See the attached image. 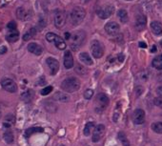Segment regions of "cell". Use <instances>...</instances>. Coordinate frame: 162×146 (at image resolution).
<instances>
[{"label": "cell", "instance_id": "6da1fadb", "mask_svg": "<svg viewBox=\"0 0 162 146\" xmlns=\"http://www.w3.org/2000/svg\"><path fill=\"white\" fill-rule=\"evenodd\" d=\"M61 88L67 93H74L80 88V81L76 77H70L64 79L61 83Z\"/></svg>", "mask_w": 162, "mask_h": 146}, {"label": "cell", "instance_id": "7a4b0ae2", "mask_svg": "<svg viewBox=\"0 0 162 146\" xmlns=\"http://www.w3.org/2000/svg\"><path fill=\"white\" fill-rule=\"evenodd\" d=\"M71 47L73 50H78L84 43L86 39V33L83 31L75 32L71 34Z\"/></svg>", "mask_w": 162, "mask_h": 146}, {"label": "cell", "instance_id": "3957f363", "mask_svg": "<svg viewBox=\"0 0 162 146\" xmlns=\"http://www.w3.org/2000/svg\"><path fill=\"white\" fill-rule=\"evenodd\" d=\"M85 15H86V12L84 9H82L81 7L74 8L73 11L71 12V14H70L71 24H74L75 26L79 25L84 20Z\"/></svg>", "mask_w": 162, "mask_h": 146}, {"label": "cell", "instance_id": "277c9868", "mask_svg": "<svg viewBox=\"0 0 162 146\" xmlns=\"http://www.w3.org/2000/svg\"><path fill=\"white\" fill-rule=\"evenodd\" d=\"M46 39L49 42L55 43L56 48L59 50H65V48H66V43L64 42V40L60 38V36H58L57 34L53 33H48L46 34Z\"/></svg>", "mask_w": 162, "mask_h": 146}, {"label": "cell", "instance_id": "5b68a950", "mask_svg": "<svg viewBox=\"0 0 162 146\" xmlns=\"http://www.w3.org/2000/svg\"><path fill=\"white\" fill-rule=\"evenodd\" d=\"M91 51L94 58H100L104 54V46L98 40H93L91 42Z\"/></svg>", "mask_w": 162, "mask_h": 146}, {"label": "cell", "instance_id": "8992f818", "mask_svg": "<svg viewBox=\"0 0 162 146\" xmlns=\"http://www.w3.org/2000/svg\"><path fill=\"white\" fill-rule=\"evenodd\" d=\"M53 20H55V26L57 29H61L62 27H64V25L66 24V13H65V12L62 10H56Z\"/></svg>", "mask_w": 162, "mask_h": 146}, {"label": "cell", "instance_id": "52a82bcc", "mask_svg": "<svg viewBox=\"0 0 162 146\" xmlns=\"http://www.w3.org/2000/svg\"><path fill=\"white\" fill-rule=\"evenodd\" d=\"M96 13L98 17H100L101 19H107L115 13V7L113 5H107L103 8L98 9Z\"/></svg>", "mask_w": 162, "mask_h": 146}, {"label": "cell", "instance_id": "ba28073f", "mask_svg": "<svg viewBox=\"0 0 162 146\" xmlns=\"http://www.w3.org/2000/svg\"><path fill=\"white\" fill-rule=\"evenodd\" d=\"M1 86L4 90H6L7 92L9 93H15L17 91V85L16 83L9 78H2L1 80Z\"/></svg>", "mask_w": 162, "mask_h": 146}, {"label": "cell", "instance_id": "9c48e42d", "mask_svg": "<svg viewBox=\"0 0 162 146\" xmlns=\"http://www.w3.org/2000/svg\"><path fill=\"white\" fill-rule=\"evenodd\" d=\"M46 63L50 68V72L52 76H56L57 74V72L59 70V62L52 58H48L46 59Z\"/></svg>", "mask_w": 162, "mask_h": 146}, {"label": "cell", "instance_id": "30bf717a", "mask_svg": "<svg viewBox=\"0 0 162 146\" xmlns=\"http://www.w3.org/2000/svg\"><path fill=\"white\" fill-rule=\"evenodd\" d=\"M104 133H105V126L103 124H98L96 127H95L93 138H92L93 142L99 141L102 138V137L104 136Z\"/></svg>", "mask_w": 162, "mask_h": 146}, {"label": "cell", "instance_id": "8fae6325", "mask_svg": "<svg viewBox=\"0 0 162 146\" xmlns=\"http://www.w3.org/2000/svg\"><path fill=\"white\" fill-rule=\"evenodd\" d=\"M119 25L116 22H108L105 25V31L108 34L110 35H116L119 33Z\"/></svg>", "mask_w": 162, "mask_h": 146}, {"label": "cell", "instance_id": "7c38bea8", "mask_svg": "<svg viewBox=\"0 0 162 146\" xmlns=\"http://www.w3.org/2000/svg\"><path fill=\"white\" fill-rule=\"evenodd\" d=\"M133 120L135 124H143L145 121V112L142 109H136L133 115Z\"/></svg>", "mask_w": 162, "mask_h": 146}, {"label": "cell", "instance_id": "4fadbf2b", "mask_svg": "<svg viewBox=\"0 0 162 146\" xmlns=\"http://www.w3.org/2000/svg\"><path fill=\"white\" fill-rule=\"evenodd\" d=\"M96 104L101 109H105L109 104V98L104 93H99L96 96Z\"/></svg>", "mask_w": 162, "mask_h": 146}, {"label": "cell", "instance_id": "5bb4252c", "mask_svg": "<svg viewBox=\"0 0 162 146\" xmlns=\"http://www.w3.org/2000/svg\"><path fill=\"white\" fill-rule=\"evenodd\" d=\"M147 24V18L144 14H139L135 18V28L138 31H142L145 29Z\"/></svg>", "mask_w": 162, "mask_h": 146}, {"label": "cell", "instance_id": "9a60e30c", "mask_svg": "<svg viewBox=\"0 0 162 146\" xmlns=\"http://www.w3.org/2000/svg\"><path fill=\"white\" fill-rule=\"evenodd\" d=\"M64 67L66 69H71L74 67V58L70 51H66L64 53Z\"/></svg>", "mask_w": 162, "mask_h": 146}, {"label": "cell", "instance_id": "2e32d148", "mask_svg": "<svg viewBox=\"0 0 162 146\" xmlns=\"http://www.w3.org/2000/svg\"><path fill=\"white\" fill-rule=\"evenodd\" d=\"M31 15L32 14L29 13V12L25 8H23V7H20V8H18L16 10V16H17V18L20 19V20H22V21L28 20L29 18L31 17Z\"/></svg>", "mask_w": 162, "mask_h": 146}, {"label": "cell", "instance_id": "e0dca14e", "mask_svg": "<svg viewBox=\"0 0 162 146\" xmlns=\"http://www.w3.org/2000/svg\"><path fill=\"white\" fill-rule=\"evenodd\" d=\"M6 39L10 43H14L19 39V33L16 29L15 30H9V33L6 35Z\"/></svg>", "mask_w": 162, "mask_h": 146}, {"label": "cell", "instance_id": "ac0fdd59", "mask_svg": "<svg viewBox=\"0 0 162 146\" xmlns=\"http://www.w3.org/2000/svg\"><path fill=\"white\" fill-rule=\"evenodd\" d=\"M28 51L31 52L32 53L35 54V56H40L43 52V49L41 46H39L37 43H30L28 45Z\"/></svg>", "mask_w": 162, "mask_h": 146}, {"label": "cell", "instance_id": "d6986e66", "mask_svg": "<svg viewBox=\"0 0 162 146\" xmlns=\"http://www.w3.org/2000/svg\"><path fill=\"white\" fill-rule=\"evenodd\" d=\"M79 59L81 60V62H83L85 65H88V66H91L94 63L92 58L90 57V54L88 53H81L79 54Z\"/></svg>", "mask_w": 162, "mask_h": 146}, {"label": "cell", "instance_id": "ffe728a7", "mask_svg": "<svg viewBox=\"0 0 162 146\" xmlns=\"http://www.w3.org/2000/svg\"><path fill=\"white\" fill-rule=\"evenodd\" d=\"M151 29L152 32L155 35H160L162 34V24L158 21H154L151 23Z\"/></svg>", "mask_w": 162, "mask_h": 146}, {"label": "cell", "instance_id": "44dd1931", "mask_svg": "<svg viewBox=\"0 0 162 146\" xmlns=\"http://www.w3.org/2000/svg\"><path fill=\"white\" fill-rule=\"evenodd\" d=\"M53 99L55 100H57V101H60V102H68L70 100V97L63 93V92H57L53 95Z\"/></svg>", "mask_w": 162, "mask_h": 146}, {"label": "cell", "instance_id": "7402d4cb", "mask_svg": "<svg viewBox=\"0 0 162 146\" xmlns=\"http://www.w3.org/2000/svg\"><path fill=\"white\" fill-rule=\"evenodd\" d=\"M33 97H34V92H33V91L32 90H28V91H26L25 93L22 94L21 98L25 102H30L33 98Z\"/></svg>", "mask_w": 162, "mask_h": 146}, {"label": "cell", "instance_id": "603a6c76", "mask_svg": "<svg viewBox=\"0 0 162 146\" xmlns=\"http://www.w3.org/2000/svg\"><path fill=\"white\" fill-rule=\"evenodd\" d=\"M44 129L41 128V127H32V128H28L25 132V137L26 138H29L31 137L32 134L34 133H40V132H43Z\"/></svg>", "mask_w": 162, "mask_h": 146}, {"label": "cell", "instance_id": "cb8c5ba5", "mask_svg": "<svg viewBox=\"0 0 162 146\" xmlns=\"http://www.w3.org/2000/svg\"><path fill=\"white\" fill-rule=\"evenodd\" d=\"M75 70H76V72L77 73V74L80 75V76H86V75H88V73H89V70L85 66H83V65H81L79 63H77L76 65Z\"/></svg>", "mask_w": 162, "mask_h": 146}, {"label": "cell", "instance_id": "d4e9b609", "mask_svg": "<svg viewBox=\"0 0 162 146\" xmlns=\"http://www.w3.org/2000/svg\"><path fill=\"white\" fill-rule=\"evenodd\" d=\"M152 65L154 68L157 69V70H162V54L160 56H157L156 58H154Z\"/></svg>", "mask_w": 162, "mask_h": 146}, {"label": "cell", "instance_id": "484cf974", "mask_svg": "<svg viewBox=\"0 0 162 146\" xmlns=\"http://www.w3.org/2000/svg\"><path fill=\"white\" fill-rule=\"evenodd\" d=\"M117 15H118V17H119V19H120V21L122 22V23H126L128 21V13H127V12H126L125 10H123V9H121V10H119L118 12H117Z\"/></svg>", "mask_w": 162, "mask_h": 146}, {"label": "cell", "instance_id": "4316f807", "mask_svg": "<svg viewBox=\"0 0 162 146\" xmlns=\"http://www.w3.org/2000/svg\"><path fill=\"white\" fill-rule=\"evenodd\" d=\"M35 33H37V30H35V28H32L29 30V32H27L24 35H23V40L24 41H28L30 40L31 38H32L33 36L35 35Z\"/></svg>", "mask_w": 162, "mask_h": 146}, {"label": "cell", "instance_id": "83f0119b", "mask_svg": "<svg viewBox=\"0 0 162 146\" xmlns=\"http://www.w3.org/2000/svg\"><path fill=\"white\" fill-rule=\"evenodd\" d=\"M118 138H119L120 142L122 143V146H130L131 145L129 139L127 138V137L125 136V134L123 132H119L118 133Z\"/></svg>", "mask_w": 162, "mask_h": 146}, {"label": "cell", "instance_id": "f1b7e54d", "mask_svg": "<svg viewBox=\"0 0 162 146\" xmlns=\"http://www.w3.org/2000/svg\"><path fill=\"white\" fill-rule=\"evenodd\" d=\"M93 129H95V124L93 122H88L86 125H85V128H84V135L86 137L90 136L93 131Z\"/></svg>", "mask_w": 162, "mask_h": 146}, {"label": "cell", "instance_id": "f546056e", "mask_svg": "<svg viewBox=\"0 0 162 146\" xmlns=\"http://www.w3.org/2000/svg\"><path fill=\"white\" fill-rule=\"evenodd\" d=\"M152 129L157 134H162V122H155L152 124Z\"/></svg>", "mask_w": 162, "mask_h": 146}, {"label": "cell", "instance_id": "4dcf8cb0", "mask_svg": "<svg viewBox=\"0 0 162 146\" xmlns=\"http://www.w3.org/2000/svg\"><path fill=\"white\" fill-rule=\"evenodd\" d=\"M3 138L4 140L7 142V143H12L13 141V134L11 132V131H7L4 133V136H3Z\"/></svg>", "mask_w": 162, "mask_h": 146}, {"label": "cell", "instance_id": "1f68e13d", "mask_svg": "<svg viewBox=\"0 0 162 146\" xmlns=\"http://www.w3.org/2000/svg\"><path fill=\"white\" fill-rule=\"evenodd\" d=\"M94 96V90L92 89H87L84 93V98L86 99H91Z\"/></svg>", "mask_w": 162, "mask_h": 146}, {"label": "cell", "instance_id": "d6a6232c", "mask_svg": "<svg viewBox=\"0 0 162 146\" xmlns=\"http://www.w3.org/2000/svg\"><path fill=\"white\" fill-rule=\"evenodd\" d=\"M52 91V86H48V87H46V88H44L42 91H41V95L42 96H47V95H49L51 92Z\"/></svg>", "mask_w": 162, "mask_h": 146}, {"label": "cell", "instance_id": "836d02e7", "mask_svg": "<svg viewBox=\"0 0 162 146\" xmlns=\"http://www.w3.org/2000/svg\"><path fill=\"white\" fill-rule=\"evenodd\" d=\"M155 104L160 108H162V98H156L155 99Z\"/></svg>", "mask_w": 162, "mask_h": 146}, {"label": "cell", "instance_id": "e575fe53", "mask_svg": "<svg viewBox=\"0 0 162 146\" xmlns=\"http://www.w3.org/2000/svg\"><path fill=\"white\" fill-rule=\"evenodd\" d=\"M7 28H8L9 30H15V29H16V24H15V22H13V21L10 22V23L7 25Z\"/></svg>", "mask_w": 162, "mask_h": 146}, {"label": "cell", "instance_id": "d590c367", "mask_svg": "<svg viewBox=\"0 0 162 146\" xmlns=\"http://www.w3.org/2000/svg\"><path fill=\"white\" fill-rule=\"evenodd\" d=\"M7 52V48L5 46H0V54H3Z\"/></svg>", "mask_w": 162, "mask_h": 146}, {"label": "cell", "instance_id": "8d00e7d4", "mask_svg": "<svg viewBox=\"0 0 162 146\" xmlns=\"http://www.w3.org/2000/svg\"><path fill=\"white\" fill-rule=\"evenodd\" d=\"M156 93L160 98H162V86H160L156 89Z\"/></svg>", "mask_w": 162, "mask_h": 146}, {"label": "cell", "instance_id": "74e56055", "mask_svg": "<svg viewBox=\"0 0 162 146\" xmlns=\"http://www.w3.org/2000/svg\"><path fill=\"white\" fill-rule=\"evenodd\" d=\"M139 47H141V48H147V45L144 43V42H139Z\"/></svg>", "mask_w": 162, "mask_h": 146}, {"label": "cell", "instance_id": "f35d334b", "mask_svg": "<svg viewBox=\"0 0 162 146\" xmlns=\"http://www.w3.org/2000/svg\"><path fill=\"white\" fill-rule=\"evenodd\" d=\"M65 36H66V39L70 40V38H71V34H70L69 33H65Z\"/></svg>", "mask_w": 162, "mask_h": 146}, {"label": "cell", "instance_id": "ab89813d", "mask_svg": "<svg viewBox=\"0 0 162 146\" xmlns=\"http://www.w3.org/2000/svg\"><path fill=\"white\" fill-rule=\"evenodd\" d=\"M46 82H45V78H41V81H40V83H39V85H44Z\"/></svg>", "mask_w": 162, "mask_h": 146}, {"label": "cell", "instance_id": "60d3db41", "mask_svg": "<svg viewBox=\"0 0 162 146\" xmlns=\"http://www.w3.org/2000/svg\"><path fill=\"white\" fill-rule=\"evenodd\" d=\"M151 53H156V47H155V46H154V47L152 48Z\"/></svg>", "mask_w": 162, "mask_h": 146}, {"label": "cell", "instance_id": "b9f144b4", "mask_svg": "<svg viewBox=\"0 0 162 146\" xmlns=\"http://www.w3.org/2000/svg\"><path fill=\"white\" fill-rule=\"evenodd\" d=\"M81 1H82L83 4H86V3H88V2L91 1V0H81Z\"/></svg>", "mask_w": 162, "mask_h": 146}, {"label": "cell", "instance_id": "7bdbcfd3", "mask_svg": "<svg viewBox=\"0 0 162 146\" xmlns=\"http://www.w3.org/2000/svg\"><path fill=\"white\" fill-rule=\"evenodd\" d=\"M160 45H161V47H162V40L160 41Z\"/></svg>", "mask_w": 162, "mask_h": 146}, {"label": "cell", "instance_id": "ee69618b", "mask_svg": "<svg viewBox=\"0 0 162 146\" xmlns=\"http://www.w3.org/2000/svg\"><path fill=\"white\" fill-rule=\"evenodd\" d=\"M126 1H133V0H126Z\"/></svg>", "mask_w": 162, "mask_h": 146}, {"label": "cell", "instance_id": "f6af8a7d", "mask_svg": "<svg viewBox=\"0 0 162 146\" xmlns=\"http://www.w3.org/2000/svg\"><path fill=\"white\" fill-rule=\"evenodd\" d=\"M61 146H64V145H61Z\"/></svg>", "mask_w": 162, "mask_h": 146}]
</instances>
